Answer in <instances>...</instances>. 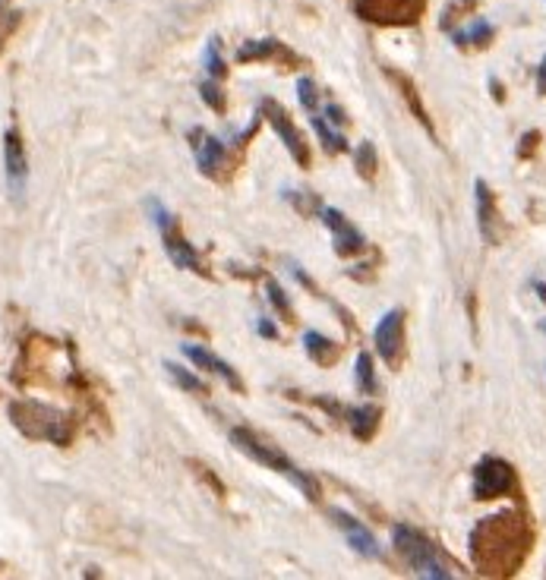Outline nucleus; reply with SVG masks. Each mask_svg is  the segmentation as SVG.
Here are the masks:
<instances>
[{
    "instance_id": "obj_3",
    "label": "nucleus",
    "mask_w": 546,
    "mask_h": 580,
    "mask_svg": "<svg viewBox=\"0 0 546 580\" xmlns=\"http://www.w3.org/2000/svg\"><path fill=\"white\" fill-rule=\"evenodd\" d=\"M392 539H395V549L401 552V558L407 561V568H411L417 577H429V580L455 577L452 568L445 565V558L436 552V546L429 543L420 530L407 527V524H398V527L392 530Z\"/></svg>"
},
{
    "instance_id": "obj_21",
    "label": "nucleus",
    "mask_w": 546,
    "mask_h": 580,
    "mask_svg": "<svg viewBox=\"0 0 546 580\" xmlns=\"http://www.w3.org/2000/svg\"><path fill=\"white\" fill-rule=\"evenodd\" d=\"M168 375H171L174 382H180V385L187 388V391H205V385H202L196 375H190L183 366H177V363H168Z\"/></svg>"
},
{
    "instance_id": "obj_19",
    "label": "nucleus",
    "mask_w": 546,
    "mask_h": 580,
    "mask_svg": "<svg viewBox=\"0 0 546 580\" xmlns=\"http://www.w3.org/2000/svg\"><path fill=\"white\" fill-rule=\"evenodd\" d=\"M357 388L360 391H367V395H373L376 388V375H373V357L370 353H360L357 357Z\"/></svg>"
},
{
    "instance_id": "obj_7",
    "label": "nucleus",
    "mask_w": 546,
    "mask_h": 580,
    "mask_svg": "<svg viewBox=\"0 0 546 580\" xmlns=\"http://www.w3.org/2000/svg\"><path fill=\"white\" fill-rule=\"evenodd\" d=\"M373 341H376L379 357L389 366H395L398 360H401V341H404V313L401 309H389V313L382 315L373 331Z\"/></svg>"
},
{
    "instance_id": "obj_29",
    "label": "nucleus",
    "mask_w": 546,
    "mask_h": 580,
    "mask_svg": "<svg viewBox=\"0 0 546 580\" xmlns=\"http://www.w3.org/2000/svg\"><path fill=\"white\" fill-rule=\"evenodd\" d=\"M259 331L265 338H278V331H275V325H269V322H259Z\"/></svg>"
},
{
    "instance_id": "obj_30",
    "label": "nucleus",
    "mask_w": 546,
    "mask_h": 580,
    "mask_svg": "<svg viewBox=\"0 0 546 580\" xmlns=\"http://www.w3.org/2000/svg\"><path fill=\"white\" fill-rule=\"evenodd\" d=\"M540 328H543V331H546V319H543V325H540Z\"/></svg>"
},
{
    "instance_id": "obj_2",
    "label": "nucleus",
    "mask_w": 546,
    "mask_h": 580,
    "mask_svg": "<svg viewBox=\"0 0 546 580\" xmlns=\"http://www.w3.org/2000/svg\"><path fill=\"white\" fill-rule=\"evenodd\" d=\"M231 442L237 445V451H243L247 457H253L256 464H262V467H269V470H275V473L287 476V479H291V483L297 486L310 501L319 499V486H316L313 479H310V476L291 461V457H285V454L278 451L275 445L262 442L259 435H253L250 429H231Z\"/></svg>"
},
{
    "instance_id": "obj_25",
    "label": "nucleus",
    "mask_w": 546,
    "mask_h": 580,
    "mask_svg": "<svg viewBox=\"0 0 546 580\" xmlns=\"http://www.w3.org/2000/svg\"><path fill=\"white\" fill-rule=\"evenodd\" d=\"M322 117L329 120L332 127H341V123L347 120V117H345V111H341L338 105H322Z\"/></svg>"
},
{
    "instance_id": "obj_20",
    "label": "nucleus",
    "mask_w": 546,
    "mask_h": 580,
    "mask_svg": "<svg viewBox=\"0 0 546 580\" xmlns=\"http://www.w3.org/2000/svg\"><path fill=\"white\" fill-rule=\"evenodd\" d=\"M278 51V41H250L237 51L240 60H259V57H269V54Z\"/></svg>"
},
{
    "instance_id": "obj_1",
    "label": "nucleus",
    "mask_w": 546,
    "mask_h": 580,
    "mask_svg": "<svg viewBox=\"0 0 546 580\" xmlns=\"http://www.w3.org/2000/svg\"><path fill=\"white\" fill-rule=\"evenodd\" d=\"M527 543H531V533L521 517L502 511L474 527L471 558L480 574H515V568L527 555Z\"/></svg>"
},
{
    "instance_id": "obj_13",
    "label": "nucleus",
    "mask_w": 546,
    "mask_h": 580,
    "mask_svg": "<svg viewBox=\"0 0 546 580\" xmlns=\"http://www.w3.org/2000/svg\"><path fill=\"white\" fill-rule=\"evenodd\" d=\"M180 350H183V357H190L196 366H199V369H209V372H215V375H221V379H225L231 388H237V391L243 388V382H240L237 372H234L231 366L225 363V360H218L215 353H209L205 347H199V344H183Z\"/></svg>"
},
{
    "instance_id": "obj_16",
    "label": "nucleus",
    "mask_w": 546,
    "mask_h": 580,
    "mask_svg": "<svg viewBox=\"0 0 546 580\" xmlns=\"http://www.w3.org/2000/svg\"><path fill=\"white\" fill-rule=\"evenodd\" d=\"M310 123H313V130L319 133V139L325 142V149L329 152H345L347 149V142H345V136L338 133V130H332V123L322 114H316L313 111V117H310Z\"/></svg>"
},
{
    "instance_id": "obj_8",
    "label": "nucleus",
    "mask_w": 546,
    "mask_h": 580,
    "mask_svg": "<svg viewBox=\"0 0 546 580\" xmlns=\"http://www.w3.org/2000/svg\"><path fill=\"white\" fill-rule=\"evenodd\" d=\"M332 517H335V524H338V530L345 533V539H347V546H351L354 552H360L363 558H382V546L376 543V536L370 533L363 524L354 517V514H347V511H338V508H332Z\"/></svg>"
},
{
    "instance_id": "obj_5",
    "label": "nucleus",
    "mask_w": 546,
    "mask_h": 580,
    "mask_svg": "<svg viewBox=\"0 0 546 580\" xmlns=\"http://www.w3.org/2000/svg\"><path fill=\"white\" fill-rule=\"evenodd\" d=\"M515 489V470L499 457H483L474 467V499H499Z\"/></svg>"
},
{
    "instance_id": "obj_12",
    "label": "nucleus",
    "mask_w": 546,
    "mask_h": 580,
    "mask_svg": "<svg viewBox=\"0 0 546 580\" xmlns=\"http://www.w3.org/2000/svg\"><path fill=\"white\" fill-rule=\"evenodd\" d=\"M193 152H196V164L202 167V174H218L225 167V149H221V139L215 136H205L202 130H193Z\"/></svg>"
},
{
    "instance_id": "obj_14",
    "label": "nucleus",
    "mask_w": 546,
    "mask_h": 580,
    "mask_svg": "<svg viewBox=\"0 0 546 580\" xmlns=\"http://www.w3.org/2000/svg\"><path fill=\"white\" fill-rule=\"evenodd\" d=\"M474 189H477V215H480V234H483V240H489V243H493V240H496V234H493L496 205H493V196H489V186L483 183V180H477V183H474Z\"/></svg>"
},
{
    "instance_id": "obj_9",
    "label": "nucleus",
    "mask_w": 546,
    "mask_h": 580,
    "mask_svg": "<svg viewBox=\"0 0 546 580\" xmlns=\"http://www.w3.org/2000/svg\"><path fill=\"white\" fill-rule=\"evenodd\" d=\"M3 161H7L10 193L23 196L29 167H26V152H23V142H19V133H16V130H7V136H3Z\"/></svg>"
},
{
    "instance_id": "obj_22",
    "label": "nucleus",
    "mask_w": 546,
    "mask_h": 580,
    "mask_svg": "<svg viewBox=\"0 0 546 580\" xmlns=\"http://www.w3.org/2000/svg\"><path fill=\"white\" fill-rule=\"evenodd\" d=\"M297 98H300V105H303V111H310V114L316 111V105H319V95H316L313 79H297Z\"/></svg>"
},
{
    "instance_id": "obj_10",
    "label": "nucleus",
    "mask_w": 546,
    "mask_h": 580,
    "mask_svg": "<svg viewBox=\"0 0 546 580\" xmlns=\"http://www.w3.org/2000/svg\"><path fill=\"white\" fill-rule=\"evenodd\" d=\"M319 218H322V224H325V227L335 234L338 253H357V249H363V234H360L354 224H347V218L341 215V211L329 209V205H322Z\"/></svg>"
},
{
    "instance_id": "obj_11",
    "label": "nucleus",
    "mask_w": 546,
    "mask_h": 580,
    "mask_svg": "<svg viewBox=\"0 0 546 580\" xmlns=\"http://www.w3.org/2000/svg\"><path fill=\"white\" fill-rule=\"evenodd\" d=\"M262 111H265V117H269V123L275 127V133L285 139V145H287V152H291L294 158H297L300 164H307L310 158H307V145H303V139H300V133L291 127V120L285 117V111L275 105V101H262Z\"/></svg>"
},
{
    "instance_id": "obj_23",
    "label": "nucleus",
    "mask_w": 546,
    "mask_h": 580,
    "mask_svg": "<svg viewBox=\"0 0 546 580\" xmlns=\"http://www.w3.org/2000/svg\"><path fill=\"white\" fill-rule=\"evenodd\" d=\"M357 167L363 174H373V167H376V155H373V145L370 142H363L357 149Z\"/></svg>"
},
{
    "instance_id": "obj_4",
    "label": "nucleus",
    "mask_w": 546,
    "mask_h": 580,
    "mask_svg": "<svg viewBox=\"0 0 546 580\" xmlns=\"http://www.w3.org/2000/svg\"><path fill=\"white\" fill-rule=\"evenodd\" d=\"M427 0H357V13L370 23L385 25H407L417 23Z\"/></svg>"
},
{
    "instance_id": "obj_26",
    "label": "nucleus",
    "mask_w": 546,
    "mask_h": 580,
    "mask_svg": "<svg viewBox=\"0 0 546 580\" xmlns=\"http://www.w3.org/2000/svg\"><path fill=\"white\" fill-rule=\"evenodd\" d=\"M202 98H205V101H209V105L215 107V111H221V107H225V101H221V98H218V89H215V82H202Z\"/></svg>"
},
{
    "instance_id": "obj_28",
    "label": "nucleus",
    "mask_w": 546,
    "mask_h": 580,
    "mask_svg": "<svg viewBox=\"0 0 546 580\" xmlns=\"http://www.w3.org/2000/svg\"><path fill=\"white\" fill-rule=\"evenodd\" d=\"M537 89L546 95V57H543V63H540V70H537Z\"/></svg>"
},
{
    "instance_id": "obj_27",
    "label": "nucleus",
    "mask_w": 546,
    "mask_h": 580,
    "mask_svg": "<svg viewBox=\"0 0 546 580\" xmlns=\"http://www.w3.org/2000/svg\"><path fill=\"white\" fill-rule=\"evenodd\" d=\"M205 70H209L212 76H221V73H225V67H221V60L215 57V45H209V48H205Z\"/></svg>"
},
{
    "instance_id": "obj_24",
    "label": "nucleus",
    "mask_w": 546,
    "mask_h": 580,
    "mask_svg": "<svg viewBox=\"0 0 546 580\" xmlns=\"http://www.w3.org/2000/svg\"><path fill=\"white\" fill-rule=\"evenodd\" d=\"M269 303L275 306L281 315H291V306H287V300H285V293H281L278 284H269Z\"/></svg>"
},
{
    "instance_id": "obj_6",
    "label": "nucleus",
    "mask_w": 546,
    "mask_h": 580,
    "mask_svg": "<svg viewBox=\"0 0 546 580\" xmlns=\"http://www.w3.org/2000/svg\"><path fill=\"white\" fill-rule=\"evenodd\" d=\"M149 211H152V221H155V224H158V231H161V237H165V249H168V256H171L174 265L183 268V271H202L199 256H196L193 249H190V246L177 237L171 215H168V211L161 209V202L149 199Z\"/></svg>"
},
{
    "instance_id": "obj_18",
    "label": "nucleus",
    "mask_w": 546,
    "mask_h": 580,
    "mask_svg": "<svg viewBox=\"0 0 546 580\" xmlns=\"http://www.w3.org/2000/svg\"><path fill=\"white\" fill-rule=\"evenodd\" d=\"M452 38H455V45H487L489 38H493V25L487 19H477L467 29H458Z\"/></svg>"
},
{
    "instance_id": "obj_17",
    "label": "nucleus",
    "mask_w": 546,
    "mask_h": 580,
    "mask_svg": "<svg viewBox=\"0 0 546 580\" xmlns=\"http://www.w3.org/2000/svg\"><path fill=\"white\" fill-rule=\"evenodd\" d=\"M303 347H307V353L316 360V363H332V360H335L332 341L329 338H322L319 331H307V335H303Z\"/></svg>"
},
{
    "instance_id": "obj_15",
    "label": "nucleus",
    "mask_w": 546,
    "mask_h": 580,
    "mask_svg": "<svg viewBox=\"0 0 546 580\" xmlns=\"http://www.w3.org/2000/svg\"><path fill=\"white\" fill-rule=\"evenodd\" d=\"M376 417H379V413H376L373 407H354V410H347V426H351V432L357 439L367 442L376 432Z\"/></svg>"
}]
</instances>
